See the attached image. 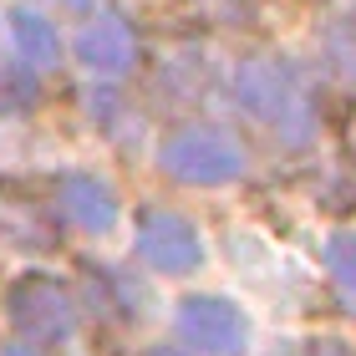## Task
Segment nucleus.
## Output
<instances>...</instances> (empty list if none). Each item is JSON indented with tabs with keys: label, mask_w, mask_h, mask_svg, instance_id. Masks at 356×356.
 Here are the masks:
<instances>
[{
	"label": "nucleus",
	"mask_w": 356,
	"mask_h": 356,
	"mask_svg": "<svg viewBox=\"0 0 356 356\" xmlns=\"http://www.w3.org/2000/svg\"><path fill=\"white\" fill-rule=\"evenodd\" d=\"M234 97L239 107L250 112L260 127H270L285 148H305L316 138V107H311V92L285 61L275 56H250L239 61L234 72Z\"/></svg>",
	"instance_id": "1"
},
{
	"label": "nucleus",
	"mask_w": 356,
	"mask_h": 356,
	"mask_svg": "<svg viewBox=\"0 0 356 356\" xmlns=\"http://www.w3.org/2000/svg\"><path fill=\"white\" fill-rule=\"evenodd\" d=\"M158 168H163L173 184L214 188V184H234V178L250 168V153H245V143H239L229 127L188 122V127H178V133L163 138Z\"/></svg>",
	"instance_id": "2"
},
{
	"label": "nucleus",
	"mask_w": 356,
	"mask_h": 356,
	"mask_svg": "<svg viewBox=\"0 0 356 356\" xmlns=\"http://www.w3.org/2000/svg\"><path fill=\"white\" fill-rule=\"evenodd\" d=\"M10 321L31 346H67L76 331V296L51 275H26L10 290Z\"/></svg>",
	"instance_id": "3"
},
{
	"label": "nucleus",
	"mask_w": 356,
	"mask_h": 356,
	"mask_svg": "<svg viewBox=\"0 0 356 356\" xmlns=\"http://www.w3.org/2000/svg\"><path fill=\"white\" fill-rule=\"evenodd\" d=\"M138 254H143V265L158 270V275H188V270L204 265V239L184 214H173V209H143Z\"/></svg>",
	"instance_id": "4"
},
{
	"label": "nucleus",
	"mask_w": 356,
	"mask_h": 356,
	"mask_svg": "<svg viewBox=\"0 0 356 356\" xmlns=\"http://www.w3.org/2000/svg\"><path fill=\"white\" fill-rule=\"evenodd\" d=\"M178 336H184V346H193V351L234 356L250 336V321L224 296H188L178 305Z\"/></svg>",
	"instance_id": "5"
},
{
	"label": "nucleus",
	"mask_w": 356,
	"mask_h": 356,
	"mask_svg": "<svg viewBox=\"0 0 356 356\" xmlns=\"http://www.w3.org/2000/svg\"><path fill=\"white\" fill-rule=\"evenodd\" d=\"M72 56H76V67H87L92 76H112V82H118V76H127L138 67V36L118 10H102L76 31Z\"/></svg>",
	"instance_id": "6"
},
{
	"label": "nucleus",
	"mask_w": 356,
	"mask_h": 356,
	"mask_svg": "<svg viewBox=\"0 0 356 356\" xmlns=\"http://www.w3.org/2000/svg\"><path fill=\"white\" fill-rule=\"evenodd\" d=\"M56 204H61V219L76 224L82 234H107L118 224V193L92 173H67L56 188Z\"/></svg>",
	"instance_id": "7"
},
{
	"label": "nucleus",
	"mask_w": 356,
	"mask_h": 356,
	"mask_svg": "<svg viewBox=\"0 0 356 356\" xmlns=\"http://www.w3.org/2000/svg\"><path fill=\"white\" fill-rule=\"evenodd\" d=\"M10 41H15V56L26 61L31 72H51L56 61H61V41H56V31L51 21H46L41 10H31V6H10Z\"/></svg>",
	"instance_id": "8"
},
{
	"label": "nucleus",
	"mask_w": 356,
	"mask_h": 356,
	"mask_svg": "<svg viewBox=\"0 0 356 356\" xmlns=\"http://www.w3.org/2000/svg\"><path fill=\"white\" fill-rule=\"evenodd\" d=\"M326 275L346 311H356V229H336L326 239Z\"/></svg>",
	"instance_id": "9"
},
{
	"label": "nucleus",
	"mask_w": 356,
	"mask_h": 356,
	"mask_svg": "<svg viewBox=\"0 0 356 356\" xmlns=\"http://www.w3.org/2000/svg\"><path fill=\"white\" fill-rule=\"evenodd\" d=\"M321 51H326L331 76L346 92H356V21H336L326 36H321Z\"/></svg>",
	"instance_id": "10"
},
{
	"label": "nucleus",
	"mask_w": 356,
	"mask_h": 356,
	"mask_svg": "<svg viewBox=\"0 0 356 356\" xmlns=\"http://www.w3.org/2000/svg\"><path fill=\"white\" fill-rule=\"evenodd\" d=\"M305 356H346V346H336V341H316Z\"/></svg>",
	"instance_id": "11"
},
{
	"label": "nucleus",
	"mask_w": 356,
	"mask_h": 356,
	"mask_svg": "<svg viewBox=\"0 0 356 356\" xmlns=\"http://www.w3.org/2000/svg\"><path fill=\"white\" fill-rule=\"evenodd\" d=\"M143 356H188V351H184V346H148Z\"/></svg>",
	"instance_id": "12"
},
{
	"label": "nucleus",
	"mask_w": 356,
	"mask_h": 356,
	"mask_svg": "<svg viewBox=\"0 0 356 356\" xmlns=\"http://www.w3.org/2000/svg\"><path fill=\"white\" fill-rule=\"evenodd\" d=\"M0 356H36V351H31V346H6Z\"/></svg>",
	"instance_id": "13"
},
{
	"label": "nucleus",
	"mask_w": 356,
	"mask_h": 356,
	"mask_svg": "<svg viewBox=\"0 0 356 356\" xmlns=\"http://www.w3.org/2000/svg\"><path fill=\"white\" fill-rule=\"evenodd\" d=\"M56 6H67V10H87L92 0H56Z\"/></svg>",
	"instance_id": "14"
}]
</instances>
